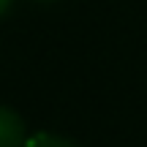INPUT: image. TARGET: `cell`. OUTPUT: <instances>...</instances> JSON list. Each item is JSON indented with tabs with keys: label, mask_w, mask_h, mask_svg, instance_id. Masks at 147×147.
Here are the masks:
<instances>
[{
	"label": "cell",
	"mask_w": 147,
	"mask_h": 147,
	"mask_svg": "<svg viewBox=\"0 0 147 147\" xmlns=\"http://www.w3.org/2000/svg\"><path fill=\"white\" fill-rule=\"evenodd\" d=\"M8 5H11V0H0V16L8 11Z\"/></svg>",
	"instance_id": "cell-3"
},
{
	"label": "cell",
	"mask_w": 147,
	"mask_h": 147,
	"mask_svg": "<svg viewBox=\"0 0 147 147\" xmlns=\"http://www.w3.org/2000/svg\"><path fill=\"white\" fill-rule=\"evenodd\" d=\"M27 142L25 120L16 109L0 104V147H22Z\"/></svg>",
	"instance_id": "cell-1"
},
{
	"label": "cell",
	"mask_w": 147,
	"mask_h": 147,
	"mask_svg": "<svg viewBox=\"0 0 147 147\" xmlns=\"http://www.w3.org/2000/svg\"><path fill=\"white\" fill-rule=\"evenodd\" d=\"M22 147H76V144H74L71 139H65V136H57V134L41 131V134L27 136V142L22 144Z\"/></svg>",
	"instance_id": "cell-2"
}]
</instances>
